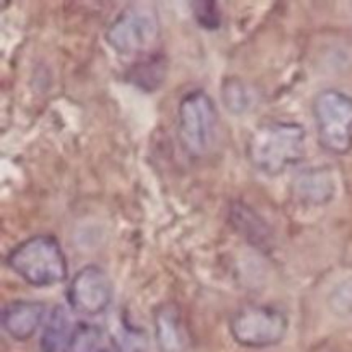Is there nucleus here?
Here are the masks:
<instances>
[{"label":"nucleus","mask_w":352,"mask_h":352,"mask_svg":"<svg viewBox=\"0 0 352 352\" xmlns=\"http://www.w3.org/2000/svg\"><path fill=\"white\" fill-rule=\"evenodd\" d=\"M306 151V131L301 124L270 120L260 124L250 141L246 153L251 165L261 174L280 175L302 160Z\"/></svg>","instance_id":"obj_1"},{"label":"nucleus","mask_w":352,"mask_h":352,"mask_svg":"<svg viewBox=\"0 0 352 352\" xmlns=\"http://www.w3.org/2000/svg\"><path fill=\"white\" fill-rule=\"evenodd\" d=\"M7 265L34 287L60 284L67 278V260L54 236H34L17 244L7 256Z\"/></svg>","instance_id":"obj_2"},{"label":"nucleus","mask_w":352,"mask_h":352,"mask_svg":"<svg viewBox=\"0 0 352 352\" xmlns=\"http://www.w3.org/2000/svg\"><path fill=\"white\" fill-rule=\"evenodd\" d=\"M177 134L189 157L201 158L212 151L219 134V112L208 93L196 89L181 100Z\"/></svg>","instance_id":"obj_3"},{"label":"nucleus","mask_w":352,"mask_h":352,"mask_svg":"<svg viewBox=\"0 0 352 352\" xmlns=\"http://www.w3.org/2000/svg\"><path fill=\"white\" fill-rule=\"evenodd\" d=\"M320 144L329 153L352 150V96L339 89H325L313 103Z\"/></svg>","instance_id":"obj_4"},{"label":"nucleus","mask_w":352,"mask_h":352,"mask_svg":"<svg viewBox=\"0 0 352 352\" xmlns=\"http://www.w3.org/2000/svg\"><path fill=\"white\" fill-rule=\"evenodd\" d=\"M287 330V316L274 306H244L230 320V333L234 340L239 346L251 349L277 346L285 339Z\"/></svg>","instance_id":"obj_5"},{"label":"nucleus","mask_w":352,"mask_h":352,"mask_svg":"<svg viewBox=\"0 0 352 352\" xmlns=\"http://www.w3.org/2000/svg\"><path fill=\"white\" fill-rule=\"evenodd\" d=\"M160 34V21L153 7L129 6L107 30V41L120 55L146 52Z\"/></svg>","instance_id":"obj_6"},{"label":"nucleus","mask_w":352,"mask_h":352,"mask_svg":"<svg viewBox=\"0 0 352 352\" xmlns=\"http://www.w3.org/2000/svg\"><path fill=\"white\" fill-rule=\"evenodd\" d=\"M67 302L76 313L96 316L107 311L112 302V282L105 270L88 265L72 277L67 289Z\"/></svg>","instance_id":"obj_7"},{"label":"nucleus","mask_w":352,"mask_h":352,"mask_svg":"<svg viewBox=\"0 0 352 352\" xmlns=\"http://www.w3.org/2000/svg\"><path fill=\"white\" fill-rule=\"evenodd\" d=\"M43 315V302L17 299L3 306L2 325L12 339L28 340L40 329Z\"/></svg>","instance_id":"obj_8"},{"label":"nucleus","mask_w":352,"mask_h":352,"mask_svg":"<svg viewBox=\"0 0 352 352\" xmlns=\"http://www.w3.org/2000/svg\"><path fill=\"white\" fill-rule=\"evenodd\" d=\"M336 195V181L327 168H309L294 181V196L305 205H325Z\"/></svg>","instance_id":"obj_9"},{"label":"nucleus","mask_w":352,"mask_h":352,"mask_svg":"<svg viewBox=\"0 0 352 352\" xmlns=\"http://www.w3.org/2000/svg\"><path fill=\"white\" fill-rule=\"evenodd\" d=\"M155 337L160 352H184L186 330L179 309L164 305L155 313Z\"/></svg>","instance_id":"obj_10"},{"label":"nucleus","mask_w":352,"mask_h":352,"mask_svg":"<svg viewBox=\"0 0 352 352\" xmlns=\"http://www.w3.org/2000/svg\"><path fill=\"white\" fill-rule=\"evenodd\" d=\"M230 222H232V227H236L237 232L251 244L265 246L270 241V229L250 206L234 203L230 208Z\"/></svg>","instance_id":"obj_11"},{"label":"nucleus","mask_w":352,"mask_h":352,"mask_svg":"<svg viewBox=\"0 0 352 352\" xmlns=\"http://www.w3.org/2000/svg\"><path fill=\"white\" fill-rule=\"evenodd\" d=\"M71 333L67 311L64 306H55L41 332L40 352H64L71 339Z\"/></svg>","instance_id":"obj_12"},{"label":"nucleus","mask_w":352,"mask_h":352,"mask_svg":"<svg viewBox=\"0 0 352 352\" xmlns=\"http://www.w3.org/2000/svg\"><path fill=\"white\" fill-rule=\"evenodd\" d=\"M167 76V60L164 55H150L144 60L136 62L127 72V79L136 88L144 91H155L160 88Z\"/></svg>","instance_id":"obj_13"},{"label":"nucleus","mask_w":352,"mask_h":352,"mask_svg":"<svg viewBox=\"0 0 352 352\" xmlns=\"http://www.w3.org/2000/svg\"><path fill=\"white\" fill-rule=\"evenodd\" d=\"M102 330L91 323H78L72 329L71 339L64 352H102L103 347Z\"/></svg>","instance_id":"obj_14"},{"label":"nucleus","mask_w":352,"mask_h":352,"mask_svg":"<svg viewBox=\"0 0 352 352\" xmlns=\"http://www.w3.org/2000/svg\"><path fill=\"white\" fill-rule=\"evenodd\" d=\"M222 98L227 109L234 113H243L250 110L251 103H253V95H251L250 88L239 79H229L226 81L222 88Z\"/></svg>","instance_id":"obj_15"},{"label":"nucleus","mask_w":352,"mask_h":352,"mask_svg":"<svg viewBox=\"0 0 352 352\" xmlns=\"http://www.w3.org/2000/svg\"><path fill=\"white\" fill-rule=\"evenodd\" d=\"M192 12H195L199 26H203L208 31L219 30L220 24H222V14H220L217 2H213V0L192 2Z\"/></svg>","instance_id":"obj_16"},{"label":"nucleus","mask_w":352,"mask_h":352,"mask_svg":"<svg viewBox=\"0 0 352 352\" xmlns=\"http://www.w3.org/2000/svg\"><path fill=\"white\" fill-rule=\"evenodd\" d=\"M332 308L340 315L352 311V284H342L332 296Z\"/></svg>","instance_id":"obj_17"},{"label":"nucleus","mask_w":352,"mask_h":352,"mask_svg":"<svg viewBox=\"0 0 352 352\" xmlns=\"http://www.w3.org/2000/svg\"><path fill=\"white\" fill-rule=\"evenodd\" d=\"M122 352H144V342L141 333H131L124 340V351Z\"/></svg>","instance_id":"obj_18"},{"label":"nucleus","mask_w":352,"mask_h":352,"mask_svg":"<svg viewBox=\"0 0 352 352\" xmlns=\"http://www.w3.org/2000/svg\"><path fill=\"white\" fill-rule=\"evenodd\" d=\"M102 352H113V351H109V349H103Z\"/></svg>","instance_id":"obj_19"}]
</instances>
